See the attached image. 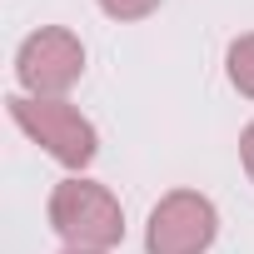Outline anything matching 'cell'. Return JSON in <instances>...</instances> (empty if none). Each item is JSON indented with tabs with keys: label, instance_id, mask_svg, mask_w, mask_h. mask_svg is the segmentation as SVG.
<instances>
[{
	"label": "cell",
	"instance_id": "1",
	"mask_svg": "<svg viewBox=\"0 0 254 254\" xmlns=\"http://www.w3.org/2000/svg\"><path fill=\"white\" fill-rule=\"evenodd\" d=\"M50 224L70 249H115L125 239V209L120 199L85 175H70L50 190Z\"/></svg>",
	"mask_w": 254,
	"mask_h": 254
},
{
	"label": "cell",
	"instance_id": "2",
	"mask_svg": "<svg viewBox=\"0 0 254 254\" xmlns=\"http://www.w3.org/2000/svg\"><path fill=\"white\" fill-rule=\"evenodd\" d=\"M10 120L20 125V130L50 155L60 160L65 170H85L95 155H100V135L95 125L70 105V100H35V95H10L5 100Z\"/></svg>",
	"mask_w": 254,
	"mask_h": 254
},
{
	"label": "cell",
	"instance_id": "3",
	"mask_svg": "<svg viewBox=\"0 0 254 254\" xmlns=\"http://www.w3.org/2000/svg\"><path fill=\"white\" fill-rule=\"evenodd\" d=\"M80 75H85V45L65 25H45V30L25 35L15 50V80L35 100H60Z\"/></svg>",
	"mask_w": 254,
	"mask_h": 254
},
{
	"label": "cell",
	"instance_id": "4",
	"mask_svg": "<svg viewBox=\"0 0 254 254\" xmlns=\"http://www.w3.org/2000/svg\"><path fill=\"white\" fill-rule=\"evenodd\" d=\"M219 234V209L199 190H170L145 224V249L150 254H204Z\"/></svg>",
	"mask_w": 254,
	"mask_h": 254
},
{
	"label": "cell",
	"instance_id": "5",
	"mask_svg": "<svg viewBox=\"0 0 254 254\" xmlns=\"http://www.w3.org/2000/svg\"><path fill=\"white\" fill-rule=\"evenodd\" d=\"M224 70H229V85L254 100V35H239V40L224 50Z\"/></svg>",
	"mask_w": 254,
	"mask_h": 254
},
{
	"label": "cell",
	"instance_id": "6",
	"mask_svg": "<svg viewBox=\"0 0 254 254\" xmlns=\"http://www.w3.org/2000/svg\"><path fill=\"white\" fill-rule=\"evenodd\" d=\"M95 5L110 15V20H145L160 10V0H95Z\"/></svg>",
	"mask_w": 254,
	"mask_h": 254
},
{
	"label": "cell",
	"instance_id": "7",
	"mask_svg": "<svg viewBox=\"0 0 254 254\" xmlns=\"http://www.w3.org/2000/svg\"><path fill=\"white\" fill-rule=\"evenodd\" d=\"M239 160H244V175L254 180V120L244 125V135H239Z\"/></svg>",
	"mask_w": 254,
	"mask_h": 254
},
{
	"label": "cell",
	"instance_id": "8",
	"mask_svg": "<svg viewBox=\"0 0 254 254\" xmlns=\"http://www.w3.org/2000/svg\"><path fill=\"white\" fill-rule=\"evenodd\" d=\"M65 254H105V249H65Z\"/></svg>",
	"mask_w": 254,
	"mask_h": 254
}]
</instances>
